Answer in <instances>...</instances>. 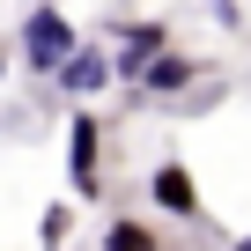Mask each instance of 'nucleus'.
Wrapping results in <instances>:
<instances>
[{
	"mask_svg": "<svg viewBox=\"0 0 251 251\" xmlns=\"http://www.w3.org/2000/svg\"><path fill=\"white\" fill-rule=\"evenodd\" d=\"M74 45H81V30H74V23L52 8V0H37V8L23 15V37H15V52H23V67H30V74H45V81H52V74H59V59H67Z\"/></svg>",
	"mask_w": 251,
	"mask_h": 251,
	"instance_id": "obj_1",
	"label": "nucleus"
},
{
	"mask_svg": "<svg viewBox=\"0 0 251 251\" xmlns=\"http://www.w3.org/2000/svg\"><path fill=\"white\" fill-rule=\"evenodd\" d=\"M67 185L74 200H103V118L89 103H74L67 118Z\"/></svg>",
	"mask_w": 251,
	"mask_h": 251,
	"instance_id": "obj_2",
	"label": "nucleus"
},
{
	"mask_svg": "<svg viewBox=\"0 0 251 251\" xmlns=\"http://www.w3.org/2000/svg\"><path fill=\"white\" fill-rule=\"evenodd\" d=\"M52 81H59V96H67V103H89V96H103V89H111V52L81 37V45L59 59V74H52Z\"/></svg>",
	"mask_w": 251,
	"mask_h": 251,
	"instance_id": "obj_3",
	"label": "nucleus"
},
{
	"mask_svg": "<svg viewBox=\"0 0 251 251\" xmlns=\"http://www.w3.org/2000/svg\"><path fill=\"white\" fill-rule=\"evenodd\" d=\"M148 207L170 214V222H200V214H207V207H200V177H192L185 163H155V170H148Z\"/></svg>",
	"mask_w": 251,
	"mask_h": 251,
	"instance_id": "obj_4",
	"label": "nucleus"
},
{
	"mask_svg": "<svg viewBox=\"0 0 251 251\" xmlns=\"http://www.w3.org/2000/svg\"><path fill=\"white\" fill-rule=\"evenodd\" d=\"M192 81H200V59H192V52H177V45H163V52L141 67L133 96H155V103H170V96H185Z\"/></svg>",
	"mask_w": 251,
	"mask_h": 251,
	"instance_id": "obj_5",
	"label": "nucleus"
},
{
	"mask_svg": "<svg viewBox=\"0 0 251 251\" xmlns=\"http://www.w3.org/2000/svg\"><path fill=\"white\" fill-rule=\"evenodd\" d=\"M170 45V23H118V52H111V81H141V67Z\"/></svg>",
	"mask_w": 251,
	"mask_h": 251,
	"instance_id": "obj_6",
	"label": "nucleus"
},
{
	"mask_svg": "<svg viewBox=\"0 0 251 251\" xmlns=\"http://www.w3.org/2000/svg\"><path fill=\"white\" fill-rule=\"evenodd\" d=\"M103 251H163V236H155V222H141V214H118V222L103 229Z\"/></svg>",
	"mask_w": 251,
	"mask_h": 251,
	"instance_id": "obj_7",
	"label": "nucleus"
},
{
	"mask_svg": "<svg viewBox=\"0 0 251 251\" xmlns=\"http://www.w3.org/2000/svg\"><path fill=\"white\" fill-rule=\"evenodd\" d=\"M67 229H74V207H52V214H45V251H59Z\"/></svg>",
	"mask_w": 251,
	"mask_h": 251,
	"instance_id": "obj_8",
	"label": "nucleus"
},
{
	"mask_svg": "<svg viewBox=\"0 0 251 251\" xmlns=\"http://www.w3.org/2000/svg\"><path fill=\"white\" fill-rule=\"evenodd\" d=\"M207 8H214V23H222V30H244V8H236V0H207Z\"/></svg>",
	"mask_w": 251,
	"mask_h": 251,
	"instance_id": "obj_9",
	"label": "nucleus"
},
{
	"mask_svg": "<svg viewBox=\"0 0 251 251\" xmlns=\"http://www.w3.org/2000/svg\"><path fill=\"white\" fill-rule=\"evenodd\" d=\"M229 251H251V229H244V236H236V244H229Z\"/></svg>",
	"mask_w": 251,
	"mask_h": 251,
	"instance_id": "obj_10",
	"label": "nucleus"
},
{
	"mask_svg": "<svg viewBox=\"0 0 251 251\" xmlns=\"http://www.w3.org/2000/svg\"><path fill=\"white\" fill-rule=\"evenodd\" d=\"M0 81H8V45H0Z\"/></svg>",
	"mask_w": 251,
	"mask_h": 251,
	"instance_id": "obj_11",
	"label": "nucleus"
},
{
	"mask_svg": "<svg viewBox=\"0 0 251 251\" xmlns=\"http://www.w3.org/2000/svg\"><path fill=\"white\" fill-rule=\"evenodd\" d=\"M30 8H37V0H30Z\"/></svg>",
	"mask_w": 251,
	"mask_h": 251,
	"instance_id": "obj_12",
	"label": "nucleus"
}]
</instances>
